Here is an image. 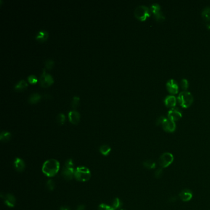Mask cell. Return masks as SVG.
<instances>
[{"instance_id":"30bf717a","label":"cell","mask_w":210,"mask_h":210,"mask_svg":"<svg viewBox=\"0 0 210 210\" xmlns=\"http://www.w3.org/2000/svg\"><path fill=\"white\" fill-rule=\"evenodd\" d=\"M68 116L69 121H71L72 124L77 125L80 122V114L77 110L75 109L71 110L68 112Z\"/></svg>"},{"instance_id":"836d02e7","label":"cell","mask_w":210,"mask_h":210,"mask_svg":"<svg viewBox=\"0 0 210 210\" xmlns=\"http://www.w3.org/2000/svg\"><path fill=\"white\" fill-rule=\"evenodd\" d=\"M165 118H166V117L164 116H159L156 120V125H162V123H163V122L165 120Z\"/></svg>"},{"instance_id":"8d00e7d4","label":"cell","mask_w":210,"mask_h":210,"mask_svg":"<svg viewBox=\"0 0 210 210\" xmlns=\"http://www.w3.org/2000/svg\"><path fill=\"white\" fill-rule=\"evenodd\" d=\"M206 27H207V28H208V30H210V24H206Z\"/></svg>"},{"instance_id":"8992f818","label":"cell","mask_w":210,"mask_h":210,"mask_svg":"<svg viewBox=\"0 0 210 210\" xmlns=\"http://www.w3.org/2000/svg\"><path fill=\"white\" fill-rule=\"evenodd\" d=\"M54 83V79L49 74H46V70H43V73L40 78V84L43 87H48Z\"/></svg>"},{"instance_id":"cb8c5ba5","label":"cell","mask_w":210,"mask_h":210,"mask_svg":"<svg viewBox=\"0 0 210 210\" xmlns=\"http://www.w3.org/2000/svg\"><path fill=\"white\" fill-rule=\"evenodd\" d=\"M122 206V202L120 200V199L118 198H116L113 200V202H112V207L115 209H119Z\"/></svg>"},{"instance_id":"d6986e66","label":"cell","mask_w":210,"mask_h":210,"mask_svg":"<svg viewBox=\"0 0 210 210\" xmlns=\"http://www.w3.org/2000/svg\"><path fill=\"white\" fill-rule=\"evenodd\" d=\"M11 137V133L8 132V131H3L0 134V140H1L3 142H6L9 141Z\"/></svg>"},{"instance_id":"7a4b0ae2","label":"cell","mask_w":210,"mask_h":210,"mask_svg":"<svg viewBox=\"0 0 210 210\" xmlns=\"http://www.w3.org/2000/svg\"><path fill=\"white\" fill-rule=\"evenodd\" d=\"M91 176L90 170L84 166L78 167L75 169L74 172V177L80 182H86L89 181Z\"/></svg>"},{"instance_id":"8fae6325","label":"cell","mask_w":210,"mask_h":210,"mask_svg":"<svg viewBox=\"0 0 210 210\" xmlns=\"http://www.w3.org/2000/svg\"><path fill=\"white\" fill-rule=\"evenodd\" d=\"M75 170V169L74 168H68L65 166L62 171L63 178L68 181L71 180L74 176Z\"/></svg>"},{"instance_id":"277c9868","label":"cell","mask_w":210,"mask_h":210,"mask_svg":"<svg viewBox=\"0 0 210 210\" xmlns=\"http://www.w3.org/2000/svg\"><path fill=\"white\" fill-rule=\"evenodd\" d=\"M150 13L151 11L150 9L144 5L138 6L134 11L135 17L141 21H146L149 17H150Z\"/></svg>"},{"instance_id":"74e56055","label":"cell","mask_w":210,"mask_h":210,"mask_svg":"<svg viewBox=\"0 0 210 210\" xmlns=\"http://www.w3.org/2000/svg\"><path fill=\"white\" fill-rule=\"evenodd\" d=\"M120 210H125V209H120Z\"/></svg>"},{"instance_id":"e575fe53","label":"cell","mask_w":210,"mask_h":210,"mask_svg":"<svg viewBox=\"0 0 210 210\" xmlns=\"http://www.w3.org/2000/svg\"><path fill=\"white\" fill-rule=\"evenodd\" d=\"M85 208L86 206L84 205H81L77 207L76 210H85Z\"/></svg>"},{"instance_id":"603a6c76","label":"cell","mask_w":210,"mask_h":210,"mask_svg":"<svg viewBox=\"0 0 210 210\" xmlns=\"http://www.w3.org/2000/svg\"><path fill=\"white\" fill-rule=\"evenodd\" d=\"M150 11L154 15L161 11V6L158 3H153L150 6Z\"/></svg>"},{"instance_id":"e0dca14e","label":"cell","mask_w":210,"mask_h":210,"mask_svg":"<svg viewBox=\"0 0 210 210\" xmlns=\"http://www.w3.org/2000/svg\"><path fill=\"white\" fill-rule=\"evenodd\" d=\"M41 98V96L37 93H32L28 99V102L31 104L37 103Z\"/></svg>"},{"instance_id":"ba28073f","label":"cell","mask_w":210,"mask_h":210,"mask_svg":"<svg viewBox=\"0 0 210 210\" xmlns=\"http://www.w3.org/2000/svg\"><path fill=\"white\" fill-rule=\"evenodd\" d=\"M182 117V112L178 108H172L168 111V118L173 121H176L181 119Z\"/></svg>"},{"instance_id":"484cf974","label":"cell","mask_w":210,"mask_h":210,"mask_svg":"<svg viewBox=\"0 0 210 210\" xmlns=\"http://www.w3.org/2000/svg\"><path fill=\"white\" fill-rule=\"evenodd\" d=\"M46 187L47 189L49 191L53 190L55 188V183L52 179H49L46 184Z\"/></svg>"},{"instance_id":"7402d4cb","label":"cell","mask_w":210,"mask_h":210,"mask_svg":"<svg viewBox=\"0 0 210 210\" xmlns=\"http://www.w3.org/2000/svg\"><path fill=\"white\" fill-rule=\"evenodd\" d=\"M143 166L146 169H152L156 168V163L153 160H147L143 162Z\"/></svg>"},{"instance_id":"1f68e13d","label":"cell","mask_w":210,"mask_h":210,"mask_svg":"<svg viewBox=\"0 0 210 210\" xmlns=\"http://www.w3.org/2000/svg\"><path fill=\"white\" fill-rule=\"evenodd\" d=\"M163 174V168H159L158 169H156L155 172V177L157 179L162 178Z\"/></svg>"},{"instance_id":"52a82bcc","label":"cell","mask_w":210,"mask_h":210,"mask_svg":"<svg viewBox=\"0 0 210 210\" xmlns=\"http://www.w3.org/2000/svg\"><path fill=\"white\" fill-rule=\"evenodd\" d=\"M163 129L168 133H173L176 130V125L175 122L169 118H166L162 125Z\"/></svg>"},{"instance_id":"d590c367","label":"cell","mask_w":210,"mask_h":210,"mask_svg":"<svg viewBox=\"0 0 210 210\" xmlns=\"http://www.w3.org/2000/svg\"><path fill=\"white\" fill-rule=\"evenodd\" d=\"M60 210H72L71 208H69L68 206H61L60 208Z\"/></svg>"},{"instance_id":"9c48e42d","label":"cell","mask_w":210,"mask_h":210,"mask_svg":"<svg viewBox=\"0 0 210 210\" xmlns=\"http://www.w3.org/2000/svg\"><path fill=\"white\" fill-rule=\"evenodd\" d=\"M168 91L172 94H176L179 91V86L177 82L173 79L169 80L166 84Z\"/></svg>"},{"instance_id":"2e32d148","label":"cell","mask_w":210,"mask_h":210,"mask_svg":"<svg viewBox=\"0 0 210 210\" xmlns=\"http://www.w3.org/2000/svg\"><path fill=\"white\" fill-rule=\"evenodd\" d=\"M48 37H49V34L48 31L44 30H41L40 31H38V33L37 34L35 39L38 40V41L43 42L47 40Z\"/></svg>"},{"instance_id":"d6a6232c","label":"cell","mask_w":210,"mask_h":210,"mask_svg":"<svg viewBox=\"0 0 210 210\" xmlns=\"http://www.w3.org/2000/svg\"><path fill=\"white\" fill-rule=\"evenodd\" d=\"M28 79V81L31 84H34V83H37L38 81V79L37 78V77L35 75H30L27 78Z\"/></svg>"},{"instance_id":"f1b7e54d","label":"cell","mask_w":210,"mask_h":210,"mask_svg":"<svg viewBox=\"0 0 210 210\" xmlns=\"http://www.w3.org/2000/svg\"><path fill=\"white\" fill-rule=\"evenodd\" d=\"M181 88L184 90V91H185L187 90L188 87H189V82H188L187 79L183 78L181 80Z\"/></svg>"},{"instance_id":"6da1fadb","label":"cell","mask_w":210,"mask_h":210,"mask_svg":"<svg viewBox=\"0 0 210 210\" xmlns=\"http://www.w3.org/2000/svg\"><path fill=\"white\" fill-rule=\"evenodd\" d=\"M60 168L59 162L55 159L46 161L43 165L42 171L48 177H53L57 174Z\"/></svg>"},{"instance_id":"4fadbf2b","label":"cell","mask_w":210,"mask_h":210,"mask_svg":"<svg viewBox=\"0 0 210 210\" xmlns=\"http://www.w3.org/2000/svg\"><path fill=\"white\" fill-rule=\"evenodd\" d=\"M177 99L173 95H169L166 96L164 100L165 105L167 107H172L176 106Z\"/></svg>"},{"instance_id":"ac0fdd59","label":"cell","mask_w":210,"mask_h":210,"mask_svg":"<svg viewBox=\"0 0 210 210\" xmlns=\"http://www.w3.org/2000/svg\"><path fill=\"white\" fill-rule=\"evenodd\" d=\"M27 86L28 84L26 81L24 79H22L15 85L14 90L16 91H21L25 89Z\"/></svg>"},{"instance_id":"7c38bea8","label":"cell","mask_w":210,"mask_h":210,"mask_svg":"<svg viewBox=\"0 0 210 210\" xmlns=\"http://www.w3.org/2000/svg\"><path fill=\"white\" fill-rule=\"evenodd\" d=\"M181 200L184 202L190 201L193 197V193L190 189H184L179 194Z\"/></svg>"},{"instance_id":"4dcf8cb0","label":"cell","mask_w":210,"mask_h":210,"mask_svg":"<svg viewBox=\"0 0 210 210\" xmlns=\"http://www.w3.org/2000/svg\"><path fill=\"white\" fill-rule=\"evenodd\" d=\"M98 210H115L112 206H110L106 204L102 203L99 206Z\"/></svg>"},{"instance_id":"ffe728a7","label":"cell","mask_w":210,"mask_h":210,"mask_svg":"<svg viewBox=\"0 0 210 210\" xmlns=\"http://www.w3.org/2000/svg\"><path fill=\"white\" fill-rule=\"evenodd\" d=\"M99 151L102 155L104 156H107L110 153L111 148L108 145H102L100 147Z\"/></svg>"},{"instance_id":"5bb4252c","label":"cell","mask_w":210,"mask_h":210,"mask_svg":"<svg viewBox=\"0 0 210 210\" xmlns=\"http://www.w3.org/2000/svg\"><path fill=\"white\" fill-rule=\"evenodd\" d=\"M14 166L15 169L19 172H22L25 168V162L21 158H16L14 160Z\"/></svg>"},{"instance_id":"3957f363","label":"cell","mask_w":210,"mask_h":210,"mask_svg":"<svg viewBox=\"0 0 210 210\" xmlns=\"http://www.w3.org/2000/svg\"><path fill=\"white\" fill-rule=\"evenodd\" d=\"M178 100L183 108H188L190 107L194 101V97L190 92L187 91L180 93L178 97Z\"/></svg>"},{"instance_id":"83f0119b","label":"cell","mask_w":210,"mask_h":210,"mask_svg":"<svg viewBox=\"0 0 210 210\" xmlns=\"http://www.w3.org/2000/svg\"><path fill=\"white\" fill-rule=\"evenodd\" d=\"M56 120L57 121V123L60 125H62L64 124V121L65 120V116L64 113H60L57 115L56 117Z\"/></svg>"},{"instance_id":"4316f807","label":"cell","mask_w":210,"mask_h":210,"mask_svg":"<svg viewBox=\"0 0 210 210\" xmlns=\"http://www.w3.org/2000/svg\"><path fill=\"white\" fill-rule=\"evenodd\" d=\"M154 17H155V19L156 20V21H158V22H162L165 19V17L164 16V15L162 11L154 14Z\"/></svg>"},{"instance_id":"9a60e30c","label":"cell","mask_w":210,"mask_h":210,"mask_svg":"<svg viewBox=\"0 0 210 210\" xmlns=\"http://www.w3.org/2000/svg\"><path fill=\"white\" fill-rule=\"evenodd\" d=\"M2 198L4 199L5 203L9 207H14L15 204V197L11 194H8L6 195H5L4 197Z\"/></svg>"},{"instance_id":"f546056e","label":"cell","mask_w":210,"mask_h":210,"mask_svg":"<svg viewBox=\"0 0 210 210\" xmlns=\"http://www.w3.org/2000/svg\"><path fill=\"white\" fill-rule=\"evenodd\" d=\"M80 97L75 96L73 97L72 99V107L74 109H75L78 106V103L80 101Z\"/></svg>"},{"instance_id":"44dd1931","label":"cell","mask_w":210,"mask_h":210,"mask_svg":"<svg viewBox=\"0 0 210 210\" xmlns=\"http://www.w3.org/2000/svg\"><path fill=\"white\" fill-rule=\"evenodd\" d=\"M202 16L203 18L207 21H210V7L207 6L205 8L202 12Z\"/></svg>"},{"instance_id":"d4e9b609","label":"cell","mask_w":210,"mask_h":210,"mask_svg":"<svg viewBox=\"0 0 210 210\" xmlns=\"http://www.w3.org/2000/svg\"><path fill=\"white\" fill-rule=\"evenodd\" d=\"M54 61L51 59H48L45 61V62H44L45 67L47 70H49V71H50V70L52 68V67H54Z\"/></svg>"},{"instance_id":"5b68a950","label":"cell","mask_w":210,"mask_h":210,"mask_svg":"<svg viewBox=\"0 0 210 210\" xmlns=\"http://www.w3.org/2000/svg\"><path fill=\"white\" fill-rule=\"evenodd\" d=\"M174 156L171 153H163L159 159V164L162 168H166L170 166L174 162Z\"/></svg>"}]
</instances>
